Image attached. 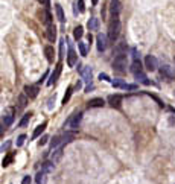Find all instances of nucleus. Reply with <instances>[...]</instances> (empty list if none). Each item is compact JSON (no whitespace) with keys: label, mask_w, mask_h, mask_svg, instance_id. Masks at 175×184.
Instances as JSON below:
<instances>
[{"label":"nucleus","mask_w":175,"mask_h":184,"mask_svg":"<svg viewBox=\"0 0 175 184\" xmlns=\"http://www.w3.org/2000/svg\"><path fill=\"white\" fill-rule=\"evenodd\" d=\"M120 35V20L119 17H111V21L108 25V40L110 41H116Z\"/></svg>","instance_id":"f257e3e1"},{"label":"nucleus","mask_w":175,"mask_h":184,"mask_svg":"<svg viewBox=\"0 0 175 184\" xmlns=\"http://www.w3.org/2000/svg\"><path fill=\"white\" fill-rule=\"evenodd\" d=\"M82 111H78V113H75V114H72V116L64 122V128H72V129H78V126H79V123H81V120H82Z\"/></svg>","instance_id":"f03ea898"},{"label":"nucleus","mask_w":175,"mask_h":184,"mask_svg":"<svg viewBox=\"0 0 175 184\" xmlns=\"http://www.w3.org/2000/svg\"><path fill=\"white\" fill-rule=\"evenodd\" d=\"M127 58L128 55L127 53H119L114 56L113 59V68L116 72H125V68H127Z\"/></svg>","instance_id":"7ed1b4c3"},{"label":"nucleus","mask_w":175,"mask_h":184,"mask_svg":"<svg viewBox=\"0 0 175 184\" xmlns=\"http://www.w3.org/2000/svg\"><path fill=\"white\" fill-rule=\"evenodd\" d=\"M78 70L82 76V81H85L87 84L91 82V78H93V70H91V67L90 65H81L78 64Z\"/></svg>","instance_id":"20e7f679"},{"label":"nucleus","mask_w":175,"mask_h":184,"mask_svg":"<svg viewBox=\"0 0 175 184\" xmlns=\"http://www.w3.org/2000/svg\"><path fill=\"white\" fill-rule=\"evenodd\" d=\"M143 67L146 68L148 72H155V70H157V67H158V64H157V58H155L154 55H146L145 62H143Z\"/></svg>","instance_id":"39448f33"},{"label":"nucleus","mask_w":175,"mask_h":184,"mask_svg":"<svg viewBox=\"0 0 175 184\" xmlns=\"http://www.w3.org/2000/svg\"><path fill=\"white\" fill-rule=\"evenodd\" d=\"M61 72H63V62L60 61V62L57 64V67H55V70L52 72L51 78H49V81H47V85H52V84H55V82L60 79V76H61Z\"/></svg>","instance_id":"423d86ee"},{"label":"nucleus","mask_w":175,"mask_h":184,"mask_svg":"<svg viewBox=\"0 0 175 184\" xmlns=\"http://www.w3.org/2000/svg\"><path fill=\"white\" fill-rule=\"evenodd\" d=\"M107 104L111 107V108H120L122 107V96L120 95H110L107 98Z\"/></svg>","instance_id":"0eeeda50"},{"label":"nucleus","mask_w":175,"mask_h":184,"mask_svg":"<svg viewBox=\"0 0 175 184\" xmlns=\"http://www.w3.org/2000/svg\"><path fill=\"white\" fill-rule=\"evenodd\" d=\"M96 46H97V50L99 52H104L107 49V46H108V38L104 34H97V37H96Z\"/></svg>","instance_id":"6e6552de"},{"label":"nucleus","mask_w":175,"mask_h":184,"mask_svg":"<svg viewBox=\"0 0 175 184\" xmlns=\"http://www.w3.org/2000/svg\"><path fill=\"white\" fill-rule=\"evenodd\" d=\"M76 62H78V55H76V52L73 50L72 46H70L69 52H67V65L69 67H75V65H76Z\"/></svg>","instance_id":"1a4fd4ad"},{"label":"nucleus","mask_w":175,"mask_h":184,"mask_svg":"<svg viewBox=\"0 0 175 184\" xmlns=\"http://www.w3.org/2000/svg\"><path fill=\"white\" fill-rule=\"evenodd\" d=\"M38 91H40L38 85H26L24 87V95H26L29 99H35L38 96Z\"/></svg>","instance_id":"9d476101"},{"label":"nucleus","mask_w":175,"mask_h":184,"mask_svg":"<svg viewBox=\"0 0 175 184\" xmlns=\"http://www.w3.org/2000/svg\"><path fill=\"white\" fill-rule=\"evenodd\" d=\"M54 152H52V157H51V161L55 164V163H58L60 160L63 158V155H64V148H63V145L61 146H58V148H55V149H52Z\"/></svg>","instance_id":"9b49d317"},{"label":"nucleus","mask_w":175,"mask_h":184,"mask_svg":"<svg viewBox=\"0 0 175 184\" xmlns=\"http://www.w3.org/2000/svg\"><path fill=\"white\" fill-rule=\"evenodd\" d=\"M120 9H122V6H120V2H119V0H111V6H110V14H111V17H119Z\"/></svg>","instance_id":"f8f14e48"},{"label":"nucleus","mask_w":175,"mask_h":184,"mask_svg":"<svg viewBox=\"0 0 175 184\" xmlns=\"http://www.w3.org/2000/svg\"><path fill=\"white\" fill-rule=\"evenodd\" d=\"M160 75H161L163 79H166V81H172V79H173V73H172V70H170L169 65L160 67Z\"/></svg>","instance_id":"ddd939ff"},{"label":"nucleus","mask_w":175,"mask_h":184,"mask_svg":"<svg viewBox=\"0 0 175 184\" xmlns=\"http://www.w3.org/2000/svg\"><path fill=\"white\" fill-rule=\"evenodd\" d=\"M105 105V101L102 98H94V99H90L87 102V107L88 108H102Z\"/></svg>","instance_id":"4468645a"},{"label":"nucleus","mask_w":175,"mask_h":184,"mask_svg":"<svg viewBox=\"0 0 175 184\" xmlns=\"http://www.w3.org/2000/svg\"><path fill=\"white\" fill-rule=\"evenodd\" d=\"M46 37H47V40L51 41V43H54V41L57 40V28H55V25H49V26H47Z\"/></svg>","instance_id":"2eb2a0df"},{"label":"nucleus","mask_w":175,"mask_h":184,"mask_svg":"<svg viewBox=\"0 0 175 184\" xmlns=\"http://www.w3.org/2000/svg\"><path fill=\"white\" fill-rule=\"evenodd\" d=\"M41 20H43V23L46 26H49V25H54V20H52V14L49 12V9H44L43 12H41Z\"/></svg>","instance_id":"dca6fc26"},{"label":"nucleus","mask_w":175,"mask_h":184,"mask_svg":"<svg viewBox=\"0 0 175 184\" xmlns=\"http://www.w3.org/2000/svg\"><path fill=\"white\" fill-rule=\"evenodd\" d=\"M130 70L133 72V75L134 73H139V72H143V64L140 62V59H134L133 61V64H131V67H130Z\"/></svg>","instance_id":"f3484780"},{"label":"nucleus","mask_w":175,"mask_h":184,"mask_svg":"<svg viewBox=\"0 0 175 184\" xmlns=\"http://www.w3.org/2000/svg\"><path fill=\"white\" fill-rule=\"evenodd\" d=\"M87 28H88V31H97V29H99V18H96V17L88 18Z\"/></svg>","instance_id":"a211bd4d"},{"label":"nucleus","mask_w":175,"mask_h":184,"mask_svg":"<svg viewBox=\"0 0 175 184\" xmlns=\"http://www.w3.org/2000/svg\"><path fill=\"white\" fill-rule=\"evenodd\" d=\"M55 12H57V17L60 20V23H66V15H64V11H63V6L60 3H55Z\"/></svg>","instance_id":"6ab92c4d"},{"label":"nucleus","mask_w":175,"mask_h":184,"mask_svg":"<svg viewBox=\"0 0 175 184\" xmlns=\"http://www.w3.org/2000/svg\"><path fill=\"white\" fill-rule=\"evenodd\" d=\"M47 128V122H43L41 125H38L37 128H35V131H34V134H32V139L35 140V139H38V137L44 132V129Z\"/></svg>","instance_id":"aec40b11"},{"label":"nucleus","mask_w":175,"mask_h":184,"mask_svg":"<svg viewBox=\"0 0 175 184\" xmlns=\"http://www.w3.org/2000/svg\"><path fill=\"white\" fill-rule=\"evenodd\" d=\"M134 78L139 81V82H142V84H145V85H149L151 84V81L148 79V76H146V73L145 72H139V73H134Z\"/></svg>","instance_id":"412c9836"},{"label":"nucleus","mask_w":175,"mask_h":184,"mask_svg":"<svg viewBox=\"0 0 175 184\" xmlns=\"http://www.w3.org/2000/svg\"><path fill=\"white\" fill-rule=\"evenodd\" d=\"M28 105V96L26 95H20L18 96V105H17V111H21L24 110Z\"/></svg>","instance_id":"4be33fe9"},{"label":"nucleus","mask_w":175,"mask_h":184,"mask_svg":"<svg viewBox=\"0 0 175 184\" xmlns=\"http://www.w3.org/2000/svg\"><path fill=\"white\" fill-rule=\"evenodd\" d=\"M44 55H46V58H47V61H49V62H54L55 50H54L52 46H46V47H44Z\"/></svg>","instance_id":"5701e85b"},{"label":"nucleus","mask_w":175,"mask_h":184,"mask_svg":"<svg viewBox=\"0 0 175 184\" xmlns=\"http://www.w3.org/2000/svg\"><path fill=\"white\" fill-rule=\"evenodd\" d=\"M61 145H64L63 135H57V137H54V139L51 140V148H52V149H55V148H58V146H61Z\"/></svg>","instance_id":"b1692460"},{"label":"nucleus","mask_w":175,"mask_h":184,"mask_svg":"<svg viewBox=\"0 0 175 184\" xmlns=\"http://www.w3.org/2000/svg\"><path fill=\"white\" fill-rule=\"evenodd\" d=\"M82 37H84V28L82 26H76V28L73 29V38L76 40V41H79Z\"/></svg>","instance_id":"393cba45"},{"label":"nucleus","mask_w":175,"mask_h":184,"mask_svg":"<svg viewBox=\"0 0 175 184\" xmlns=\"http://www.w3.org/2000/svg\"><path fill=\"white\" fill-rule=\"evenodd\" d=\"M31 117H32V111H29V113H26V114H24V116L21 117V120L18 122V126H26L28 123H29V120H31Z\"/></svg>","instance_id":"a878e982"},{"label":"nucleus","mask_w":175,"mask_h":184,"mask_svg":"<svg viewBox=\"0 0 175 184\" xmlns=\"http://www.w3.org/2000/svg\"><path fill=\"white\" fill-rule=\"evenodd\" d=\"M46 181H47V178H46V172H44V170L38 172V173H37V176H35V182H37V184H46Z\"/></svg>","instance_id":"bb28decb"},{"label":"nucleus","mask_w":175,"mask_h":184,"mask_svg":"<svg viewBox=\"0 0 175 184\" xmlns=\"http://www.w3.org/2000/svg\"><path fill=\"white\" fill-rule=\"evenodd\" d=\"M12 160H14V152H9L3 160H2V166L3 167H6V166H9L11 163H12Z\"/></svg>","instance_id":"cd10ccee"},{"label":"nucleus","mask_w":175,"mask_h":184,"mask_svg":"<svg viewBox=\"0 0 175 184\" xmlns=\"http://www.w3.org/2000/svg\"><path fill=\"white\" fill-rule=\"evenodd\" d=\"M72 95H73V88H72V87H69V88L66 90V95H64V98H63V102H61V104H63V105H66V104L70 101Z\"/></svg>","instance_id":"c85d7f7f"},{"label":"nucleus","mask_w":175,"mask_h":184,"mask_svg":"<svg viewBox=\"0 0 175 184\" xmlns=\"http://www.w3.org/2000/svg\"><path fill=\"white\" fill-rule=\"evenodd\" d=\"M41 170H44L46 173L51 172V170H54V163H52V161H44L43 166H41Z\"/></svg>","instance_id":"c756f323"},{"label":"nucleus","mask_w":175,"mask_h":184,"mask_svg":"<svg viewBox=\"0 0 175 184\" xmlns=\"http://www.w3.org/2000/svg\"><path fill=\"white\" fill-rule=\"evenodd\" d=\"M125 50H127V44H119L117 47L113 50V55H119V53H125Z\"/></svg>","instance_id":"7c9ffc66"},{"label":"nucleus","mask_w":175,"mask_h":184,"mask_svg":"<svg viewBox=\"0 0 175 184\" xmlns=\"http://www.w3.org/2000/svg\"><path fill=\"white\" fill-rule=\"evenodd\" d=\"M78 49H79V53L81 56H87V46L81 41H78Z\"/></svg>","instance_id":"2f4dec72"},{"label":"nucleus","mask_w":175,"mask_h":184,"mask_svg":"<svg viewBox=\"0 0 175 184\" xmlns=\"http://www.w3.org/2000/svg\"><path fill=\"white\" fill-rule=\"evenodd\" d=\"M12 122H14V114H8V116H5V117H3V123H5V126H11V125H12Z\"/></svg>","instance_id":"473e14b6"},{"label":"nucleus","mask_w":175,"mask_h":184,"mask_svg":"<svg viewBox=\"0 0 175 184\" xmlns=\"http://www.w3.org/2000/svg\"><path fill=\"white\" fill-rule=\"evenodd\" d=\"M64 43H66V38H61L60 40V59L64 58Z\"/></svg>","instance_id":"72a5a7b5"},{"label":"nucleus","mask_w":175,"mask_h":184,"mask_svg":"<svg viewBox=\"0 0 175 184\" xmlns=\"http://www.w3.org/2000/svg\"><path fill=\"white\" fill-rule=\"evenodd\" d=\"M24 140H26V135H24V134H20V135L17 137V146H18V148H20V146H23Z\"/></svg>","instance_id":"f704fd0d"},{"label":"nucleus","mask_w":175,"mask_h":184,"mask_svg":"<svg viewBox=\"0 0 175 184\" xmlns=\"http://www.w3.org/2000/svg\"><path fill=\"white\" fill-rule=\"evenodd\" d=\"M76 6H79V12H85V3H84V0H78L76 2Z\"/></svg>","instance_id":"c9c22d12"},{"label":"nucleus","mask_w":175,"mask_h":184,"mask_svg":"<svg viewBox=\"0 0 175 184\" xmlns=\"http://www.w3.org/2000/svg\"><path fill=\"white\" fill-rule=\"evenodd\" d=\"M47 142H49V135H43L41 139L38 140V146H44Z\"/></svg>","instance_id":"e433bc0d"},{"label":"nucleus","mask_w":175,"mask_h":184,"mask_svg":"<svg viewBox=\"0 0 175 184\" xmlns=\"http://www.w3.org/2000/svg\"><path fill=\"white\" fill-rule=\"evenodd\" d=\"M11 143H12V142H9V140H8L6 143H3L2 146H0V152H5V151H8V149H9V146H11Z\"/></svg>","instance_id":"4c0bfd02"},{"label":"nucleus","mask_w":175,"mask_h":184,"mask_svg":"<svg viewBox=\"0 0 175 184\" xmlns=\"http://www.w3.org/2000/svg\"><path fill=\"white\" fill-rule=\"evenodd\" d=\"M122 88H125V90H137V85L136 84H123Z\"/></svg>","instance_id":"58836bf2"},{"label":"nucleus","mask_w":175,"mask_h":184,"mask_svg":"<svg viewBox=\"0 0 175 184\" xmlns=\"http://www.w3.org/2000/svg\"><path fill=\"white\" fill-rule=\"evenodd\" d=\"M38 2L41 3V6H44L46 9L51 8V0H38Z\"/></svg>","instance_id":"ea45409f"},{"label":"nucleus","mask_w":175,"mask_h":184,"mask_svg":"<svg viewBox=\"0 0 175 184\" xmlns=\"http://www.w3.org/2000/svg\"><path fill=\"white\" fill-rule=\"evenodd\" d=\"M99 79H101V81H108V82H111L110 76H108V75H105V73H101V75H99Z\"/></svg>","instance_id":"a19ab883"},{"label":"nucleus","mask_w":175,"mask_h":184,"mask_svg":"<svg viewBox=\"0 0 175 184\" xmlns=\"http://www.w3.org/2000/svg\"><path fill=\"white\" fill-rule=\"evenodd\" d=\"M21 184H31V176L29 175H26L23 178V181H21Z\"/></svg>","instance_id":"79ce46f5"},{"label":"nucleus","mask_w":175,"mask_h":184,"mask_svg":"<svg viewBox=\"0 0 175 184\" xmlns=\"http://www.w3.org/2000/svg\"><path fill=\"white\" fill-rule=\"evenodd\" d=\"M75 88H76V90L82 88V81H78V82H76V85H75Z\"/></svg>","instance_id":"37998d69"},{"label":"nucleus","mask_w":175,"mask_h":184,"mask_svg":"<svg viewBox=\"0 0 175 184\" xmlns=\"http://www.w3.org/2000/svg\"><path fill=\"white\" fill-rule=\"evenodd\" d=\"M90 90H93V85H91V82L87 85V88H85V93H90Z\"/></svg>","instance_id":"c03bdc74"},{"label":"nucleus","mask_w":175,"mask_h":184,"mask_svg":"<svg viewBox=\"0 0 175 184\" xmlns=\"http://www.w3.org/2000/svg\"><path fill=\"white\" fill-rule=\"evenodd\" d=\"M87 41H88V46L91 44V41H93V37H91V34H88L87 35Z\"/></svg>","instance_id":"a18cd8bd"},{"label":"nucleus","mask_w":175,"mask_h":184,"mask_svg":"<svg viewBox=\"0 0 175 184\" xmlns=\"http://www.w3.org/2000/svg\"><path fill=\"white\" fill-rule=\"evenodd\" d=\"M46 76H47V72H46V73H44V75H43V76H41V79H40V84H41V82H43V81H44V79H46Z\"/></svg>","instance_id":"49530a36"},{"label":"nucleus","mask_w":175,"mask_h":184,"mask_svg":"<svg viewBox=\"0 0 175 184\" xmlns=\"http://www.w3.org/2000/svg\"><path fill=\"white\" fill-rule=\"evenodd\" d=\"M97 3H99V0H91V5H93V6H96Z\"/></svg>","instance_id":"de8ad7c7"},{"label":"nucleus","mask_w":175,"mask_h":184,"mask_svg":"<svg viewBox=\"0 0 175 184\" xmlns=\"http://www.w3.org/2000/svg\"><path fill=\"white\" fill-rule=\"evenodd\" d=\"M2 132H3V126L0 125V135H2Z\"/></svg>","instance_id":"09e8293b"}]
</instances>
